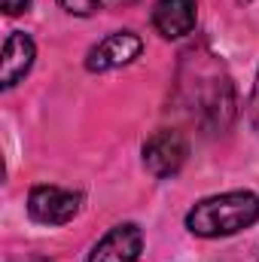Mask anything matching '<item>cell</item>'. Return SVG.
Instances as JSON below:
<instances>
[{
  "mask_svg": "<svg viewBox=\"0 0 259 262\" xmlns=\"http://www.w3.org/2000/svg\"><path fill=\"white\" fill-rule=\"evenodd\" d=\"M259 220V195L247 189L201 198L186 213V229L198 238H226L250 229Z\"/></svg>",
  "mask_w": 259,
  "mask_h": 262,
  "instance_id": "obj_1",
  "label": "cell"
},
{
  "mask_svg": "<svg viewBox=\"0 0 259 262\" xmlns=\"http://www.w3.org/2000/svg\"><path fill=\"white\" fill-rule=\"evenodd\" d=\"M198 61L192 67V82H183L189 92V104L195 107V116L210 131L229 128L235 116V92L232 79L226 76L223 64L213 61V55H195Z\"/></svg>",
  "mask_w": 259,
  "mask_h": 262,
  "instance_id": "obj_2",
  "label": "cell"
},
{
  "mask_svg": "<svg viewBox=\"0 0 259 262\" xmlns=\"http://www.w3.org/2000/svg\"><path fill=\"white\" fill-rule=\"evenodd\" d=\"M186 156H189V143H186L183 131H177V128H159L156 134H149L146 143H143V165L159 180L174 177L183 168Z\"/></svg>",
  "mask_w": 259,
  "mask_h": 262,
  "instance_id": "obj_3",
  "label": "cell"
},
{
  "mask_svg": "<svg viewBox=\"0 0 259 262\" xmlns=\"http://www.w3.org/2000/svg\"><path fill=\"white\" fill-rule=\"evenodd\" d=\"M82 207V195L73 189H61V186H34L28 195V213L31 220L43 223V226H64L70 223Z\"/></svg>",
  "mask_w": 259,
  "mask_h": 262,
  "instance_id": "obj_4",
  "label": "cell"
},
{
  "mask_svg": "<svg viewBox=\"0 0 259 262\" xmlns=\"http://www.w3.org/2000/svg\"><path fill=\"white\" fill-rule=\"evenodd\" d=\"M140 52H143V40H140L134 31H116V34H107L98 46L89 49L85 67H89L92 73L116 70V67L131 64Z\"/></svg>",
  "mask_w": 259,
  "mask_h": 262,
  "instance_id": "obj_5",
  "label": "cell"
},
{
  "mask_svg": "<svg viewBox=\"0 0 259 262\" xmlns=\"http://www.w3.org/2000/svg\"><path fill=\"white\" fill-rule=\"evenodd\" d=\"M140 250H143V232L134 223H119L92 247L85 262H137Z\"/></svg>",
  "mask_w": 259,
  "mask_h": 262,
  "instance_id": "obj_6",
  "label": "cell"
},
{
  "mask_svg": "<svg viewBox=\"0 0 259 262\" xmlns=\"http://www.w3.org/2000/svg\"><path fill=\"white\" fill-rule=\"evenodd\" d=\"M37 58V46L25 31H12L3 43V61H0V85L12 89L15 82H21L28 76V70L34 67Z\"/></svg>",
  "mask_w": 259,
  "mask_h": 262,
  "instance_id": "obj_7",
  "label": "cell"
},
{
  "mask_svg": "<svg viewBox=\"0 0 259 262\" xmlns=\"http://www.w3.org/2000/svg\"><path fill=\"white\" fill-rule=\"evenodd\" d=\"M153 28L165 40H180L195 31V0H156Z\"/></svg>",
  "mask_w": 259,
  "mask_h": 262,
  "instance_id": "obj_8",
  "label": "cell"
},
{
  "mask_svg": "<svg viewBox=\"0 0 259 262\" xmlns=\"http://www.w3.org/2000/svg\"><path fill=\"white\" fill-rule=\"evenodd\" d=\"M137 0H58V6L67 9L70 15H95V12H107V9H122Z\"/></svg>",
  "mask_w": 259,
  "mask_h": 262,
  "instance_id": "obj_9",
  "label": "cell"
},
{
  "mask_svg": "<svg viewBox=\"0 0 259 262\" xmlns=\"http://www.w3.org/2000/svg\"><path fill=\"white\" fill-rule=\"evenodd\" d=\"M250 122H253V128L259 131V73H256V82H253V92H250Z\"/></svg>",
  "mask_w": 259,
  "mask_h": 262,
  "instance_id": "obj_10",
  "label": "cell"
},
{
  "mask_svg": "<svg viewBox=\"0 0 259 262\" xmlns=\"http://www.w3.org/2000/svg\"><path fill=\"white\" fill-rule=\"evenodd\" d=\"M0 3H3V12L6 15H18V12H25L31 6V0H0Z\"/></svg>",
  "mask_w": 259,
  "mask_h": 262,
  "instance_id": "obj_11",
  "label": "cell"
},
{
  "mask_svg": "<svg viewBox=\"0 0 259 262\" xmlns=\"http://www.w3.org/2000/svg\"><path fill=\"white\" fill-rule=\"evenodd\" d=\"M241 3H250V0H241Z\"/></svg>",
  "mask_w": 259,
  "mask_h": 262,
  "instance_id": "obj_12",
  "label": "cell"
},
{
  "mask_svg": "<svg viewBox=\"0 0 259 262\" xmlns=\"http://www.w3.org/2000/svg\"><path fill=\"white\" fill-rule=\"evenodd\" d=\"M256 262H259V256H256Z\"/></svg>",
  "mask_w": 259,
  "mask_h": 262,
  "instance_id": "obj_13",
  "label": "cell"
}]
</instances>
